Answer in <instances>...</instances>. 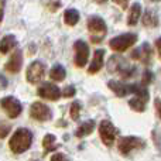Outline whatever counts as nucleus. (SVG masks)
Returning a JSON list of instances; mask_svg holds the SVG:
<instances>
[{
  "label": "nucleus",
  "instance_id": "1",
  "mask_svg": "<svg viewBox=\"0 0 161 161\" xmlns=\"http://www.w3.org/2000/svg\"><path fill=\"white\" fill-rule=\"evenodd\" d=\"M31 143H33V133H31L28 129L20 127L16 130V133L11 136L8 146H10V150L16 154H21L24 151H27L31 147Z\"/></svg>",
  "mask_w": 161,
  "mask_h": 161
},
{
  "label": "nucleus",
  "instance_id": "2",
  "mask_svg": "<svg viewBox=\"0 0 161 161\" xmlns=\"http://www.w3.org/2000/svg\"><path fill=\"white\" fill-rule=\"evenodd\" d=\"M108 67H109V71L120 74V76L125 79L131 78V76L136 74V67H133V65H130L129 62H126V59L122 58V57H112V58L109 59Z\"/></svg>",
  "mask_w": 161,
  "mask_h": 161
},
{
  "label": "nucleus",
  "instance_id": "3",
  "mask_svg": "<svg viewBox=\"0 0 161 161\" xmlns=\"http://www.w3.org/2000/svg\"><path fill=\"white\" fill-rule=\"evenodd\" d=\"M146 143L143 139L136 136H126L117 142V148L123 156H127L130 154L133 150H140V148H144Z\"/></svg>",
  "mask_w": 161,
  "mask_h": 161
},
{
  "label": "nucleus",
  "instance_id": "4",
  "mask_svg": "<svg viewBox=\"0 0 161 161\" xmlns=\"http://www.w3.org/2000/svg\"><path fill=\"white\" fill-rule=\"evenodd\" d=\"M136 41H137L136 34L126 33V34H122V36H117V37H114V38H112L110 42H109V47L113 51L123 53V51H126L129 47H131Z\"/></svg>",
  "mask_w": 161,
  "mask_h": 161
},
{
  "label": "nucleus",
  "instance_id": "5",
  "mask_svg": "<svg viewBox=\"0 0 161 161\" xmlns=\"http://www.w3.org/2000/svg\"><path fill=\"white\" fill-rule=\"evenodd\" d=\"M117 133H119V130L114 127L112 122H109V120H102V122H100L99 136H100V139H102V142L105 146H108V147L113 146V143L116 142Z\"/></svg>",
  "mask_w": 161,
  "mask_h": 161
},
{
  "label": "nucleus",
  "instance_id": "6",
  "mask_svg": "<svg viewBox=\"0 0 161 161\" xmlns=\"http://www.w3.org/2000/svg\"><path fill=\"white\" fill-rule=\"evenodd\" d=\"M0 106H2V109L7 113V116L10 117V119H16L17 116H20V113H21V110H23V106H21V103H20V100L16 99L14 96L3 97V99L0 100Z\"/></svg>",
  "mask_w": 161,
  "mask_h": 161
},
{
  "label": "nucleus",
  "instance_id": "7",
  "mask_svg": "<svg viewBox=\"0 0 161 161\" xmlns=\"http://www.w3.org/2000/svg\"><path fill=\"white\" fill-rule=\"evenodd\" d=\"M45 75V65L41 61H34L28 65L27 72H25V78L30 83L36 85V83L41 82Z\"/></svg>",
  "mask_w": 161,
  "mask_h": 161
},
{
  "label": "nucleus",
  "instance_id": "8",
  "mask_svg": "<svg viewBox=\"0 0 161 161\" xmlns=\"http://www.w3.org/2000/svg\"><path fill=\"white\" fill-rule=\"evenodd\" d=\"M30 116L34 120H38V122H47L53 117V112L42 102H34L30 109Z\"/></svg>",
  "mask_w": 161,
  "mask_h": 161
},
{
  "label": "nucleus",
  "instance_id": "9",
  "mask_svg": "<svg viewBox=\"0 0 161 161\" xmlns=\"http://www.w3.org/2000/svg\"><path fill=\"white\" fill-rule=\"evenodd\" d=\"M74 50H75V65L79 68L85 67L86 62H88V58H89V47L85 41L82 40H78L75 41L74 44Z\"/></svg>",
  "mask_w": 161,
  "mask_h": 161
},
{
  "label": "nucleus",
  "instance_id": "10",
  "mask_svg": "<svg viewBox=\"0 0 161 161\" xmlns=\"http://www.w3.org/2000/svg\"><path fill=\"white\" fill-rule=\"evenodd\" d=\"M130 57L133 59H137V61L143 62V64H146V65H150L151 59H153V50H151L148 42H143L142 47L136 48V50L130 54Z\"/></svg>",
  "mask_w": 161,
  "mask_h": 161
},
{
  "label": "nucleus",
  "instance_id": "11",
  "mask_svg": "<svg viewBox=\"0 0 161 161\" xmlns=\"http://www.w3.org/2000/svg\"><path fill=\"white\" fill-rule=\"evenodd\" d=\"M38 96H41L42 99L47 100H58L61 97V91L54 83L45 82L38 88Z\"/></svg>",
  "mask_w": 161,
  "mask_h": 161
},
{
  "label": "nucleus",
  "instance_id": "12",
  "mask_svg": "<svg viewBox=\"0 0 161 161\" xmlns=\"http://www.w3.org/2000/svg\"><path fill=\"white\" fill-rule=\"evenodd\" d=\"M21 67H23V53L20 50H17L11 54L8 61L6 62L4 69L10 74H17V72H20Z\"/></svg>",
  "mask_w": 161,
  "mask_h": 161
},
{
  "label": "nucleus",
  "instance_id": "13",
  "mask_svg": "<svg viewBox=\"0 0 161 161\" xmlns=\"http://www.w3.org/2000/svg\"><path fill=\"white\" fill-rule=\"evenodd\" d=\"M88 28L91 33H95V34H100V37H103L108 31V27H106V23L102 17L99 16H92L89 17L88 20Z\"/></svg>",
  "mask_w": 161,
  "mask_h": 161
},
{
  "label": "nucleus",
  "instance_id": "14",
  "mask_svg": "<svg viewBox=\"0 0 161 161\" xmlns=\"http://www.w3.org/2000/svg\"><path fill=\"white\" fill-rule=\"evenodd\" d=\"M103 58H105V50H96L93 54V58H92V62L88 68L89 74H96L102 69L103 67Z\"/></svg>",
  "mask_w": 161,
  "mask_h": 161
},
{
  "label": "nucleus",
  "instance_id": "15",
  "mask_svg": "<svg viewBox=\"0 0 161 161\" xmlns=\"http://www.w3.org/2000/svg\"><path fill=\"white\" fill-rule=\"evenodd\" d=\"M108 86L110 91L114 92V95L119 97H125L126 95L129 93V85H126V83L123 82H119V80H109L108 82Z\"/></svg>",
  "mask_w": 161,
  "mask_h": 161
},
{
  "label": "nucleus",
  "instance_id": "16",
  "mask_svg": "<svg viewBox=\"0 0 161 161\" xmlns=\"http://www.w3.org/2000/svg\"><path fill=\"white\" fill-rule=\"evenodd\" d=\"M140 17H142V4H140V3H133L131 7L129 8L127 24L129 25H136L137 23H139Z\"/></svg>",
  "mask_w": 161,
  "mask_h": 161
},
{
  "label": "nucleus",
  "instance_id": "17",
  "mask_svg": "<svg viewBox=\"0 0 161 161\" xmlns=\"http://www.w3.org/2000/svg\"><path fill=\"white\" fill-rule=\"evenodd\" d=\"M95 126H96L95 120H88V122H83L82 125H80L78 129H76L75 136L78 137V139H83V137L89 136V134H91L92 131L95 130Z\"/></svg>",
  "mask_w": 161,
  "mask_h": 161
},
{
  "label": "nucleus",
  "instance_id": "18",
  "mask_svg": "<svg viewBox=\"0 0 161 161\" xmlns=\"http://www.w3.org/2000/svg\"><path fill=\"white\" fill-rule=\"evenodd\" d=\"M143 24L146 25V27H157L158 25V14H157V11L154 10V8H148V10H146L144 16H143Z\"/></svg>",
  "mask_w": 161,
  "mask_h": 161
},
{
  "label": "nucleus",
  "instance_id": "19",
  "mask_svg": "<svg viewBox=\"0 0 161 161\" xmlns=\"http://www.w3.org/2000/svg\"><path fill=\"white\" fill-rule=\"evenodd\" d=\"M17 45V40L14 36L8 34V36H4L2 40H0V53L2 54H7L8 51H11L14 47Z\"/></svg>",
  "mask_w": 161,
  "mask_h": 161
},
{
  "label": "nucleus",
  "instance_id": "20",
  "mask_svg": "<svg viewBox=\"0 0 161 161\" xmlns=\"http://www.w3.org/2000/svg\"><path fill=\"white\" fill-rule=\"evenodd\" d=\"M129 93H134L137 97L146 100V102L148 100V96H150L148 89L146 88L144 85H137V83H131V85H129Z\"/></svg>",
  "mask_w": 161,
  "mask_h": 161
},
{
  "label": "nucleus",
  "instance_id": "21",
  "mask_svg": "<svg viewBox=\"0 0 161 161\" xmlns=\"http://www.w3.org/2000/svg\"><path fill=\"white\" fill-rule=\"evenodd\" d=\"M65 76H67V71H65V68L62 67V65L57 64V65H54V67L51 68L50 78L53 80H55V82H61V80L65 79Z\"/></svg>",
  "mask_w": 161,
  "mask_h": 161
},
{
  "label": "nucleus",
  "instance_id": "22",
  "mask_svg": "<svg viewBox=\"0 0 161 161\" xmlns=\"http://www.w3.org/2000/svg\"><path fill=\"white\" fill-rule=\"evenodd\" d=\"M64 21H65V24H68V25H75V24H78V21H79V11L76 10V8H68V10H65V13H64Z\"/></svg>",
  "mask_w": 161,
  "mask_h": 161
},
{
  "label": "nucleus",
  "instance_id": "23",
  "mask_svg": "<svg viewBox=\"0 0 161 161\" xmlns=\"http://www.w3.org/2000/svg\"><path fill=\"white\" fill-rule=\"evenodd\" d=\"M57 137L54 134H45V137L42 139V146H44V150H45V154L47 153H51V151L57 150L59 147V144H57Z\"/></svg>",
  "mask_w": 161,
  "mask_h": 161
},
{
  "label": "nucleus",
  "instance_id": "24",
  "mask_svg": "<svg viewBox=\"0 0 161 161\" xmlns=\"http://www.w3.org/2000/svg\"><path fill=\"white\" fill-rule=\"evenodd\" d=\"M129 106L133 109L134 112H144L146 110V100L140 99V97H133L129 100Z\"/></svg>",
  "mask_w": 161,
  "mask_h": 161
},
{
  "label": "nucleus",
  "instance_id": "25",
  "mask_svg": "<svg viewBox=\"0 0 161 161\" xmlns=\"http://www.w3.org/2000/svg\"><path fill=\"white\" fill-rule=\"evenodd\" d=\"M80 110H82V106H80V102L75 100L72 102V105L69 106V114H71V119L72 120H78L79 119V114Z\"/></svg>",
  "mask_w": 161,
  "mask_h": 161
},
{
  "label": "nucleus",
  "instance_id": "26",
  "mask_svg": "<svg viewBox=\"0 0 161 161\" xmlns=\"http://www.w3.org/2000/svg\"><path fill=\"white\" fill-rule=\"evenodd\" d=\"M153 79H154V74L151 72V71L146 69L144 72H143V76H142V85L147 86L148 83H151V82H153Z\"/></svg>",
  "mask_w": 161,
  "mask_h": 161
},
{
  "label": "nucleus",
  "instance_id": "27",
  "mask_svg": "<svg viewBox=\"0 0 161 161\" xmlns=\"http://www.w3.org/2000/svg\"><path fill=\"white\" fill-rule=\"evenodd\" d=\"M10 129H11V126L8 125V123L0 122V139H4V137L10 133Z\"/></svg>",
  "mask_w": 161,
  "mask_h": 161
},
{
  "label": "nucleus",
  "instance_id": "28",
  "mask_svg": "<svg viewBox=\"0 0 161 161\" xmlns=\"http://www.w3.org/2000/svg\"><path fill=\"white\" fill-rule=\"evenodd\" d=\"M76 93V89H75V86H67V88L64 89V92H62V96L64 97H72Z\"/></svg>",
  "mask_w": 161,
  "mask_h": 161
},
{
  "label": "nucleus",
  "instance_id": "29",
  "mask_svg": "<svg viewBox=\"0 0 161 161\" xmlns=\"http://www.w3.org/2000/svg\"><path fill=\"white\" fill-rule=\"evenodd\" d=\"M51 161H69L68 157L62 153H55L53 157H51Z\"/></svg>",
  "mask_w": 161,
  "mask_h": 161
},
{
  "label": "nucleus",
  "instance_id": "30",
  "mask_svg": "<svg viewBox=\"0 0 161 161\" xmlns=\"http://www.w3.org/2000/svg\"><path fill=\"white\" fill-rule=\"evenodd\" d=\"M129 2H130V0H113V3H116L117 6H120L123 10H126V8H127Z\"/></svg>",
  "mask_w": 161,
  "mask_h": 161
},
{
  "label": "nucleus",
  "instance_id": "31",
  "mask_svg": "<svg viewBox=\"0 0 161 161\" xmlns=\"http://www.w3.org/2000/svg\"><path fill=\"white\" fill-rule=\"evenodd\" d=\"M59 6H61V2H50V3H48V8H50L51 11L58 10Z\"/></svg>",
  "mask_w": 161,
  "mask_h": 161
},
{
  "label": "nucleus",
  "instance_id": "32",
  "mask_svg": "<svg viewBox=\"0 0 161 161\" xmlns=\"http://www.w3.org/2000/svg\"><path fill=\"white\" fill-rule=\"evenodd\" d=\"M7 88V79L4 78V75L0 74V89H6Z\"/></svg>",
  "mask_w": 161,
  "mask_h": 161
},
{
  "label": "nucleus",
  "instance_id": "33",
  "mask_svg": "<svg viewBox=\"0 0 161 161\" xmlns=\"http://www.w3.org/2000/svg\"><path fill=\"white\" fill-rule=\"evenodd\" d=\"M154 134H156V136H154V137H156V142H154V143H156V146H157V147H160V140H158V129H156V131H154Z\"/></svg>",
  "mask_w": 161,
  "mask_h": 161
},
{
  "label": "nucleus",
  "instance_id": "34",
  "mask_svg": "<svg viewBox=\"0 0 161 161\" xmlns=\"http://www.w3.org/2000/svg\"><path fill=\"white\" fill-rule=\"evenodd\" d=\"M156 109H157V113L160 114V99H158V97L156 99Z\"/></svg>",
  "mask_w": 161,
  "mask_h": 161
},
{
  "label": "nucleus",
  "instance_id": "35",
  "mask_svg": "<svg viewBox=\"0 0 161 161\" xmlns=\"http://www.w3.org/2000/svg\"><path fill=\"white\" fill-rule=\"evenodd\" d=\"M156 48H157V53L160 54V38L156 40Z\"/></svg>",
  "mask_w": 161,
  "mask_h": 161
},
{
  "label": "nucleus",
  "instance_id": "36",
  "mask_svg": "<svg viewBox=\"0 0 161 161\" xmlns=\"http://www.w3.org/2000/svg\"><path fill=\"white\" fill-rule=\"evenodd\" d=\"M95 2H96V3H99V4H103V3H106V2H108V0H95Z\"/></svg>",
  "mask_w": 161,
  "mask_h": 161
},
{
  "label": "nucleus",
  "instance_id": "37",
  "mask_svg": "<svg viewBox=\"0 0 161 161\" xmlns=\"http://www.w3.org/2000/svg\"><path fill=\"white\" fill-rule=\"evenodd\" d=\"M151 2H160V0H151Z\"/></svg>",
  "mask_w": 161,
  "mask_h": 161
}]
</instances>
